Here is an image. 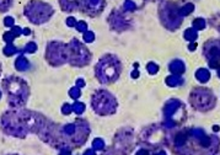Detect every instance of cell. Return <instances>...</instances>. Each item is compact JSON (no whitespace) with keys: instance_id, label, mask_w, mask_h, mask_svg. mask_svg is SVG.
Returning a JSON list of instances; mask_svg holds the SVG:
<instances>
[{"instance_id":"1","label":"cell","mask_w":220,"mask_h":155,"mask_svg":"<svg viewBox=\"0 0 220 155\" xmlns=\"http://www.w3.org/2000/svg\"><path fill=\"white\" fill-rule=\"evenodd\" d=\"M122 65L115 55H104L96 66V75L101 83L108 84L118 79Z\"/></svg>"},{"instance_id":"2","label":"cell","mask_w":220,"mask_h":155,"mask_svg":"<svg viewBox=\"0 0 220 155\" xmlns=\"http://www.w3.org/2000/svg\"><path fill=\"white\" fill-rule=\"evenodd\" d=\"M3 86L5 88L9 101L14 106H22L28 96V89L24 80L19 79L17 76H9L3 81Z\"/></svg>"},{"instance_id":"3","label":"cell","mask_w":220,"mask_h":155,"mask_svg":"<svg viewBox=\"0 0 220 155\" xmlns=\"http://www.w3.org/2000/svg\"><path fill=\"white\" fill-rule=\"evenodd\" d=\"M25 15L33 24H43L48 21L53 15V8L47 3H42L38 0H31L25 6Z\"/></svg>"},{"instance_id":"4","label":"cell","mask_w":220,"mask_h":155,"mask_svg":"<svg viewBox=\"0 0 220 155\" xmlns=\"http://www.w3.org/2000/svg\"><path fill=\"white\" fill-rule=\"evenodd\" d=\"M92 106L95 111L100 115H108L113 113L116 110V101L111 94L107 91H98L93 95Z\"/></svg>"},{"instance_id":"5","label":"cell","mask_w":220,"mask_h":155,"mask_svg":"<svg viewBox=\"0 0 220 155\" xmlns=\"http://www.w3.org/2000/svg\"><path fill=\"white\" fill-rule=\"evenodd\" d=\"M178 8L172 3H165L160 8V19L167 27H177L181 24V15Z\"/></svg>"},{"instance_id":"6","label":"cell","mask_w":220,"mask_h":155,"mask_svg":"<svg viewBox=\"0 0 220 155\" xmlns=\"http://www.w3.org/2000/svg\"><path fill=\"white\" fill-rule=\"evenodd\" d=\"M47 58L49 60L51 64H62L64 62H66V58H69L68 55V49L65 48L64 44L60 43H51L48 46V51H47Z\"/></svg>"},{"instance_id":"7","label":"cell","mask_w":220,"mask_h":155,"mask_svg":"<svg viewBox=\"0 0 220 155\" xmlns=\"http://www.w3.org/2000/svg\"><path fill=\"white\" fill-rule=\"evenodd\" d=\"M70 52H71V63L74 65H80V64H85L89 60V53L78 42V41H73L70 43Z\"/></svg>"},{"instance_id":"8","label":"cell","mask_w":220,"mask_h":155,"mask_svg":"<svg viewBox=\"0 0 220 155\" xmlns=\"http://www.w3.org/2000/svg\"><path fill=\"white\" fill-rule=\"evenodd\" d=\"M104 6H106L104 0H82L80 9L90 16H96L100 13H102Z\"/></svg>"},{"instance_id":"9","label":"cell","mask_w":220,"mask_h":155,"mask_svg":"<svg viewBox=\"0 0 220 155\" xmlns=\"http://www.w3.org/2000/svg\"><path fill=\"white\" fill-rule=\"evenodd\" d=\"M109 24H111L112 27L116 30H126L128 27L127 19L117 10H115L111 15H109Z\"/></svg>"},{"instance_id":"10","label":"cell","mask_w":220,"mask_h":155,"mask_svg":"<svg viewBox=\"0 0 220 155\" xmlns=\"http://www.w3.org/2000/svg\"><path fill=\"white\" fill-rule=\"evenodd\" d=\"M82 0H59V5L64 11H74L81 8Z\"/></svg>"},{"instance_id":"11","label":"cell","mask_w":220,"mask_h":155,"mask_svg":"<svg viewBox=\"0 0 220 155\" xmlns=\"http://www.w3.org/2000/svg\"><path fill=\"white\" fill-rule=\"evenodd\" d=\"M193 9H194V5H193V4H187V5H184L183 8L180 9V15L186 16V15L191 14V13L193 11Z\"/></svg>"},{"instance_id":"12","label":"cell","mask_w":220,"mask_h":155,"mask_svg":"<svg viewBox=\"0 0 220 155\" xmlns=\"http://www.w3.org/2000/svg\"><path fill=\"white\" fill-rule=\"evenodd\" d=\"M13 4V0H0V11H6Z\"/></svg>"},{"instance_id":"13","label":"cell","mask_w":220,"mask_h":155,"mask_svg":"<svg viewBox=\"0 0 220 155\" xmlns=\"http://www.w3.org/2000/svg\"><path fill=\"white\" fill-rule=\"evenodd\" d=\"M16 66H17L20 70H25V69H27L28 63L26 62V59H25L24 57H20V59H19L17 63H16Z\"/></svg>"},{"instance_id":"14","label":"cell","mask_w":220,"mask_h":155,"mask_svg":"<svg viewBox=\"0 0 220 155\" xmlns=\"http://www.w3.org/2000/svg\"><path fill=\"white\" fill-rule=\"evenodd\" d=\"M76 28H78V31H80V32H84V31H86V28H87V25H86V22H84V21H80L79 24H76Z\"/></svg>"},{"instance_id":"15","label":"cell","mask_w":220,"mask_h":155,"mask_svg":"<svg viewBox=\"0 0 220 155\" xmlns=\"http://www.w3.org/2000/svg\"><path fill=\"white\" fill-rule=\"evenodd\" d=\"M194 26L198 27V28H203L204 27V20L203 19H198L194 21Z\"/></svg>"},{"instance_id":"16","label":"cell","mask_w":220,"mask_h":155,"mask_svg":"<svg viewBox=\"0 0 220 155\" xmlns=\"http://www.w3.org/2000/svg\"><path fill=\"white\" fill-rule=\"evenodd\" d=\"M66 24H68V26H76V21H75V19L74 17H68V20H66Z\"/></svg>"},{"instance_id":"17","label":"cell","mask_w":220,"mask_h":155,"mask_svg":"<svg viewBox=\"0 0 220 155\" xmlns=\"http://www.w3.org/2000/svg\"><path fill=\"white\" fill-rule=\"evenodd\" d=\"M84 38H85V41L90 42V41H92V40H93V33H91V32H86V33H85V36H84Z\"/></svg>"},{"instance_id":"18","label":"cell","mask_w":220,"mask_h":155,"mask_svg":"<svg viewBox=\"0 0 220 155\" xmlns=\"http://www.w3.org/2000/svg\"><path fill=\"white\" fill-rule=\"evenodd\" d=\"M5 25H6V26H13V25H14V19L10 17V16H8V17L5 19Z\"/></svg>"},{"instance_id":"19","label":"cell","mask_w":220,"mask_h":155,"mask_svg":"<svg viewBox=\"0 0 220 155\" xmlns=\"http://www.w3.org/2000/svg\"><path fill=\"white\" fill-rule=\"evenodd\" d=\"M13 32H14V35H20L21 33V28L20 27H13Z\"/></svg>"},{"instance_id":"20","label":"cell","mask_w":220,"mask_h":155,"mask_svg":"<svg viewBox=\"0 0 220 155\" xmlns=\"http://www.w3.org/2000/svg\"><path fill=\"white\" fill-rule=\"evenodd\" d=\"M70 94L74 96V97H78V95H79V91L75 89V90H73V91H70Z\"/></svg>"},{"instance_id":"21","label":"cell","mask_w":220,"mask_h":155,"mask_svg":"<svg viewBox=\"0 0 220 155\" xmlns=\"http://www.w3.org/2000/svg\"><path fill=\"white\" fill-rule=\"evenodd\" d=\"M24 33H26V35H28V33H30V31H28V30H25V31H24Z\"/></svg>"},{"instance_id":"22","label":"cell","mask_w":220,"mask_h":155,"mask_svg":"<svg viewBox=\"0 0 220 155\" xmlns=\"http://www.w3.org/2000/svg\"><path fill=\"white\" fill-rule=\"evenodd\" d=\"M151 2H156V0H151Z\"/></svg>"}]
</instances>
